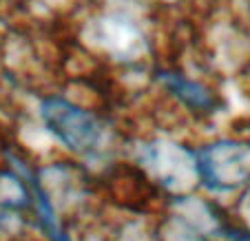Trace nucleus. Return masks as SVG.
I'll list each match as a JSON object with an SVG mask.
<instances>
[{
    "instance_id": "nucleus-1",
    "label": "nucleus",
    "mask_w": 250,
    "mask_h": 241,
    "mask_svg": "<svg viewBox=\"0 0 250 241\" xmlns=\"http://www.w3.org/2000/svg\"><path fill=\"white\" fill-rule=\"evenodd\" d=\"M197 173L217 190H232L250 180V164L239 148L212 146L197 153Z\"/></svg>"
},
{
    "instance_id": "nucleus-2",
    "label": "nucleus",
    "mask_w": 250,
    "mask_h": 241,
    "mask_svg": "<svg viewBox=\"0 0 250 241\" xmlns=\"http://www.w3.org/2000/svg\"><path fill=\"white\" fill-rule=\"evenodd\" d=\"M42 113L51 131H56L58 137L71 148H76V151H93L95 148L100 131L91 115L64 104L60 100H49Z\"/></svg>"
},
{
    "instance_id": "nucleus-3",
    "label": "nucleus",
    "mask_w": 250,
    "mask_h": 241,
    "mask_svg": "<svg viewBox=\"0 0 250 241\" xmlns=\"http://www.w3.org/2000/svg\"><path fill=\"white\" fill-rule=\"evenodd\" d=\"M49 235H51V241H71L69 237H66V232L60 230V226L51 228V230H49Z\"/></svg>"
}]
</instances>
